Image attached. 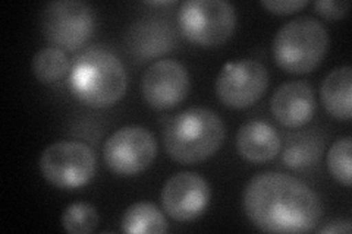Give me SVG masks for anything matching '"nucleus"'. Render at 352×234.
I'll return each mask as SVG.
<instances>
[{
  "instance_id": "f257e3e1",
  "label": "nucleus",
  "mask_w": 352,
  "mask_h": 234,
  "mask_svg": "<svg viewBox=\"0 0 352 234\" xmlns=\"http://www.w3.org/2000/svg\"><path fill=\"white\" fill-rule=\"evenodd\" d=\"M242 208L252 224L266 233H310L323 217V204L313 189L278 172L251 177L242 194Z\"/></svg>"
},
{
  "instance_id": "f03ea898",
  "label": "nucleus",
  "mask_w": 352,
  "mask_h": 234,
  "mask_svg": "<svg viewBox=\"0 0 352 234\" xmlns=\"http://www.w3.org/2000/svg\"><path fill=\"white\" fill-rule=\"evenodd\" d=\"M226 137L222 119L204 107H192L173 116L163 130L164 148L179 164H198L214 155Z\"/></svg>"
},
{
  "instance_id": "7ed1b4c3",
  "label": "nucleus",
  "mask_w": 352,
  "mask_h": 234,
  "mask_svg": "<svg viewBox=\"0 0 352 234\" xmlns=\"http://www.w3.org/2000/svg\"><path fill=\"white\" fill-rule=\"evenodd\" d=\"M126 85L122 62L104 49L87 50L69 71L68 86L72 95L90 107L113 106L124 97Z\"/></svg>"
},
{
  "instance_id": "20e7f679",
  "label": "nucleus",
  "mask_w": 352,
  "mask_h": 234,
  "mask_svg": "<svg viewBox=\"0 0 352 234\" xmlns=\"http://www.w3.org/2000/svg\"><path fill=\"white\" fill-rule=\"evenodd\" d=\"M329 47V34L322 22L300 16L286 22L273 40V58L288 73L302 75L316 69Z\"/></svg>"
},
{
  "instance_id": "39448f33",
  "label": "nucleus",
  "mask_w": 352,
  "mask_h": 234,
  "mask_svg": "<svg viewBox=\"0 0 352 234\" xmlns=\"http://www.w3.org/2000/svg\"><path fill=\"white\" fill-rule=\"evenodd\" d=\"M182 36L201 47H216L234 34L235 8L226 0H186L179 8Z\"/></svg>"
},
{
  "instance_id": "423d86ee",
  "label": "nucleus",
  "mask_w": 352,
  "mask_h": 234,
  "mask_svg": "<svg viewBox=\"0 0 352 234\" xmlns=\"http://www.w3.org/2000/svg\"><path fill=\"white\" fill-rule=\"evenodd\" d=\"M44 38L54 47L76 50L91 38L94 10L80 0H56L44 6L40 18Z\"/></svg>"
},
{
  "instance_id": "0eeeda50",
  "label": "nucleus",
  "mask_w": 352,
  "mask_h": 234,
  "mask_svg": "<svg viewBox=\"0 0 352 234\" xmlns=\"http://www.w3.org/2000/svg\"><path fill=\"white\" fill-rule=\"evenodd\" d=\"M38 165L50 185L72 191L91 182L96 174V155L82 142L60 141L43 151Z\"/></svg>"
},
{
  "instance_id": "6e6552de",
  "label": "nucleus",
  "mask_w": 352,
  "mask_h": 234,
  "mask_svg": "<svg viewBox=\"0 0 352 234\" xmlns=\"http://www.w3.org/2000/svg\"><path fill=\"white\" fill-rule=\"evenodd\" d=\"M157 155V142L153 133L138 125L118 129L103 150L107 169L118 176H135L153 164Z\"/></svg>"
},
{
  "instance_id": "1a4fd4ad",
  "label": "nucleus",
  "mask_w": 352,
  "mask_h": 234,
  "mask_svg": "<svg viewBox=\"0 0 352 234\" xmlns=\"http://www.w3.org/2000/svg\"><path fill=\"white\" fill-rule=\"evenodd\" d=\"M269 86V73L254 59L226 63L216 80L219 102L229 108L242 110L257 103Z\"/></svg>"
},
{
  "instance_id": "9d476101",
  "label": "nucleus",
  "mask_w": 352,
  "mask_h": 234,
  "mask_svg": "<svg viewBox=\"0 0 352 234\" xmlns=\"http://www.w3.org/2000/svg\"><path fill=\"white\" fill-rule=\"evenodd\" d=\"M190 73L185 66L172 59L153 63L144 72L141 93L147 104L156 110H170L188 97Z\"/></svg>"
},
{
  "instance_id": "9b49d317",
  "label": "nucleus",
  "mask_w": 352,
  "mask_h": 234,
  "mask_svg": "<svg viewBox=\"0 0 352 234\" xmlns=\"http://www.w3.org/2000/svg\"><path fill=\"white\" fill-rule=\"evenodd\" d=\"M162 205L170 218L186 222L200 217L210 202V186L203 176L194 172H182L169 177L164 183Z\"/></svg>"
},
{
  "instance_id": "f8f14e48",
  "label": "nucleus",
  "mask_w": 352,
  "mask_h": 234,
  "mask_svg": "<svg viewBox=\"0 0 352 234\" xmlns=\"http://www.w3.org/2000/svg\"><path fill=\"white\" fill-rule=\"evenodd\" d=\"M270 110L274 119L285 128L295 129L307 125L316 111L313 88L304 81L280 85L272 95Z\"/></svg>"
},
{
  "instance_id": "ddd939ff",
  "label": "nucleus",
  "mask_w": 352,
  "mask_h": 234,
  "mask_svg": "<svg viewBox=\"0 0 352 234\" xmlns=\"http://www.w3.org/2000/svg\"><path fill=\"white\" fill-rule=\"evenodd\" d=\"M128 50L135 59L146 62L173 50L176 34L168 21L146 18L135 22L126 36Z\"/></svg>"
},
{
  "instance_id": "4468645a",
  "label": "nucleus",
  "mask_w": 352,
  "mask_h": 234,
  "mask_svg": "<svg viewBox=\"0 0 352 234\" xmlns=\"http://www.w3.org/2000/svg\"><path fill=\"white\" fill-rule=\"evenodd\" d=\"M235 143L238 154L250 163L270 161L282 148L278 130L264 120H251L242 125Z\"/></svg>"
},
{
  "instance_id": "2eb2a0df",
  "label": "nucleus",
  "mask_w": 352,
  "mask_h": 234,
  "mask_svg": "<svg viewBox=\"0 0 352 234\" xmlns=\"http://www.w3.org/2000/svg\"><path fill=\"white\" fill-rule=\"evenodd\" d=\"M322 102L335 119L351 120L352 117V69L340 66L330 72L322 84Z\"/></svg>"
},
{
  "instance_id": "dca6fc26",
  "label": "nucleus",
  "mask_w": 352,
  "mask_h": 234,
  "mask_svg": "<svg viewBox=\"0 0 352 234\" xmlns=\"http://www.w3.org/2000/svg\"><path fill=\"white\" fill-rule=\"evenodd\" d=\"M323 148L324 142L318 133H300L286 142L282 155L283 164L292 170H307L320 161Z\"/></svg>"
},
{
  "instance_id": "f3484780",
  "label": "nucleus",
  "mask_w": 352,
  "mask_h": 234,
  "mask_svg": "<svg viewBox=\"0 0 352 234\" xmlns=\"http://www.w3.org/2000/svg\"><path fill=\"white\" fill-rule=\"evenodd\" d=\"M169 229L162 211L150 202H135L122 215V231L126 234H162Z\"/></svg>"
},
{
  "instance_id": "a211bd4d",
  "label": "nucleus",
  "mask_w": 352,
  "mask_h": 234,
  "mask_svg": "<svg viewBox=\"0 0 352 234\" xmlns=\"http://www.w3.org/2000/svg\"><path fill=\"white\" fill-rule=\"evenodd\" d=\"M69 59L59 47L40 49L31 62V71L43 84H53L69 72Z\"/></svg>"
},
{
  "instance_id": "6ab92c4d",
  "label": "nucleus",
  "mask_w": 352,
  "mask_h": 234,
  "mask_svg": "<svg viewBox=\"0 0 352 234\" xmlns=\"http://www.w3.org/2000/svg\"><path fill=\"white\" fill-rule=\"evenodd\" d=\"M60 222L66 233L88 234L100 224V215L91 204L75 202L65 208Z\"/></svg>"
},
{
  "instance_id": "aec40b11",
  "label": "nucleus",
  "mask_w": 352,
  "mask_h": 234,
  "mask_svg": "<svg viewBox=\"0 0 352 234\" xmlns=\"http://www.w3.org/2000/svg\"><path fill=\"white\" fill-rule=\"evenodd\" d=\"M352 139L351 137H344L335 141L327 152V169L333 179L346 187L351 186L352 179Z\"/></svg>"
},
{
  "instance_id": "412c9836",
  "label": "nucleus",
  "mask_w": 352,
  "mask_h": 234,
  "mask_svg": "<svg viewBox=\"0 0 352 234\" xmlns=\"http://www.w3.org/2000/svg\"><path fill=\"white\" fill-rule=\"evenodd\" d=\"M351 8L348 0H320L314 3L317 14L326 19H340L344 18Z\"/></svg>"
},
{
  "instance_id": "4be33fe9",
  "label": "nucleus",
  "mask_w": 352,
  "mask_h": 234,
  "mask_svg": "<svg viewBox=\"0 0 352 234\" xmlns=\"http://www.w3.org/2000/svg\"><path fill=\"white\" fill-rule=\"evenodd\" d=\"M260 3L274 15H291L308 5L307 0H261Z\"/></svg>"
},
{
  "instance_id": "5701e85b",
  "label": "nucleus",
  "mask_w": 352,
  "mask_h": 234,
  "mask_svg": "<svg viewBox=\"0 0 352 234\" xmlns=\"http://www.w3.org/2000/svg\"><path fill=\"white\" fill-rule=\"evenodd\" d=\"M351 231H352V226L349 220L330 221L326 226L317 230V233L320 234H349Z\"/></svg>"
},
{
  "instance_id": "b1692460",
  "label": "nucleus",
  "mask_w": 352,
  "mask_h": 234,
  "mask_svg": "<svg viewBox=\"0 0 352 234\" xmlns=\"http://www.w3.org/2000/svg\"><path fill=\"white\" fill-rule=\"evenodd\" d=\"M148 5H154V6H168V5H173V2H148Z\"/></svg>"
}]
</instances>
